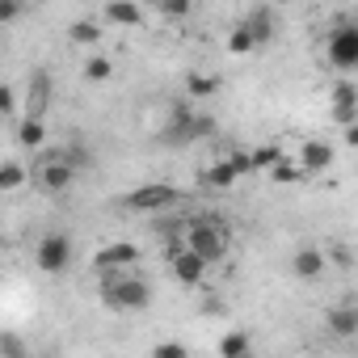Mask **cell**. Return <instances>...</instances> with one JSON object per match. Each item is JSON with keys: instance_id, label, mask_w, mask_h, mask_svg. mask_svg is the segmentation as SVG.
I'll use <instances>...</instances> for the list:
<instances>
[{"instance_id": "cell-1", "label": "cell", "mask_w": 358, "mask_h": 358, "mask_svg": "<svg viewBox=\"0 0 358 358\" xmlns=\"http://www.w3.org/2000/svg\"><path fill=\"white\" fill-rule=\"evenodd\" d=\"M101 303L110 312H143L152 303V282L139 278L135 270L127 274H106L101 278Z\"/></svg>"}, {"instance_id": "cell-2", "label": "cell", "mask_w": 358, "mask_h": 358, "mask_svg": "<svg viewBox=\"0 0 358 358\" xmlns=\"http://www.w3.org/2000/svg\"><path fill=\"white\" fill-rule=\"evenodd\" d=\"M182 245H186L199 262L215 266V262H224V257H228V228H224V224H215V220H190V224H186Z\"/></svg>"}, {"instance_id": "cell-3", "label": "cell", "mask_w": 358, "mask_h": 358, "mask_svg": "<svg viewBox=\"0 0 358 358\" xmlns=\"http://www.w3.org/2000/svg\"><path fill=\"white\" fill-rule=\"evenodd\" d=\"M324 55H329V64L337 68V72H354L358 68V26L354 22H341V26H333V34H329V43H324Z\"/></svg>"}, {"instance_id": "cell-4", "label": "cell", "mask_w": 358, "mask_h": 358, "mask_svg": "<svg viewBox=\"0 0 358 358\" xmlns=\"http://www.w3.org/2000/svg\"><path fill=\"white\" fill-rule=\"evenodd\" d=\"M177 203H182V190H173V186H164V182L139 186V190H131V194L122 199L127 211H143V215H160V211H169V207H177Z\"/></svg>"}, {"instance_id": "cell-5", "label": "cell", "mask_w": 358, "mask_h": 358, "mask_svg": "<svg viewBox=\"0 0 358 358\" xmlns=\"http://www.w3.org/2000/svg\"><path fill=\"white\" fill-rule=\"evenodd\" d=\"M72 236L68 232H47L43 241H38V249H34V262H38V270L43 274H64L68 266H72Z\"/></svg>"}, {"instance_id": "cell-6", "label": "cell", "mask_w": 358, "mask_h": 358, "mask_svg": "<svg viewBox=\"0 0 358 358\" xmlns=\"http://www.w3.org/2000/svg\"><path fill=\"white\" fill-rule=\"evenodd\" d=\"M135 262H139V249L131 241H110V245H101L93 253V270L101 278L106 274H127V270H135Z\"/></svg>"}, {"instance_id": "cell-7", "label": "cell", "mask_w": 358, "mask_h": 358, "mask_svg": "<svg viewBox=\"0 0 358 358\" xmlns=\"http://www.w3.org/2000/svg\"><path fill=\"white\" fill-rule=\"evenodd\" d=\"M34 173H38V186H43L47 194H64V190L76 182V173L59 160V152H55V156H43V160L34 164Z\"/></svg>"}, {"instance_id": "cell-8", "label": "cell", "mask_w": 358, "mask_h": 358, "mask_svg": "<svg viewBox=\"0 0 358 358\" xmlns=\"http://www.w3.org/2000/svg\"><path fill=\"white\" fill-rule=\"evenodd\" d=\"M169 270H173V278L182 282V287H199V282L207 278V262H199L186 245H177V249L169 253Z\"/></svg>"}, {"instance_id": "cell-9", "label": "cell", "mask_w": 358, "mask_h": 358, "mask_svg": "<svg viewBox=\"0 0 358 358\" xmlns=\"http://www.w3.org/2000/svg\"><path fill=\"white\" fill-rule=\"evenodd\" d=\"M295 169L299 173H324V169H333V143L329 139H303L299 156H295Z\"/></svg>"}, {"instance_id": "cell-10", "label": "cell", "mask_w": 358, "mask_h": 358, "mask_svg": "<svg viewBox=\"0 0 358 358\" xmlns=\"http://www.w3.org/2000/svg\"><path fill=\"white\" fill-rule=\"evenodd\" d=\"M22 101H26V118H43L47 106H51V76H47V72H34Z\"/></svg>"}, {"instance_id": "cell-11", "label": "cell", "mask_w": 358, "mask_h": 358, "mask_svg": "<svg viewBox=\"0 0 358 358\" xmlns=\"http://www.w3.org/2000/svg\"><path fill=\"white\" fill-rule=\"evenodd\" d=\"M324 270H329V257H324L320 249H299V253L291 257V274L303 278V282H316Z\"/></svg>"}, {"instance_id": "cell-12", "label": "cell", "mask_w": 358, "mask_h": 358, "mask_svg": "<svg viewBox=\"0 0 358 358\" xmlns=\"http://www.w3.org/2000/svg\"><path fill=\"white\" fill-rule=\"evenodd\" d=\"M241 26L249 30L253 47H266V43L274 38V9H266V5H262V9H253V13H249V17H245Z\"/></svg>"}, {"instance_id": "cell-13", "label": "cell", "mask_w": 358, "mask_h": 358, "mask_svg": "<svg viewBox=\"0 0 358 358\" xmlns=\"http://www.w3.org/2000/svg\"><path fill=\"white\" fill-rule=\"evenodd\" d=\"M101 17L114 22V26H139L143 22V9L135 5V0H110V5L101 9Z\"/></svg>"}, {"instance_id": "cell-14", "label": "cell", "mask_w": 358, "mask_h": 358, "mask_svg": "<svg viewBox=\"0 0 358 358\" xmlns=\"http://www.w3.org/2000/svg\"><path fill=\"white\" fill-rule=\"evenodd\" d=\"M329 329H333V337H354L358 333V308L354 303H337L333 312H329Z\"/></svg>"}, {"instance_id": "cell-15", "label": "cell", "mask_w": 358, "mask_h": 358, "mask_svg": "<svg viewBox=\"0 0 358 358\" xmlns=\"http://www.w3.org/2000/svg\"><path fill=\"white\" fill-rule=\"evenodd\" d=\"M30 182V164L22 160H0V194H13Z\"/></svg>"}, {"instance_id": "cell-16", "label": "cell", "mask_w": 358, "mask_h": 358, "mask_svg": "<svg viewBox=\"0 0 358 358\" xmlns=\"http://www.w3.org/2000/svg\"><path fill=\"white\" fill-rule=\"evenodd\" d=\"M17 143H22V148H43V143H47V118H26V114H22V122H17Z\"/></svg>"}, {"instance_id": "cell-17", "label": "cell", "mask_w": 358, "mask_h": 358, "mask_svg": "<svg viewBox=\"0 0 358 358\" xmlns=\"http://www.w3.org/2000/svg\"><path fill=\"white\" fill-rule=\"evenodd\" d=\"M220 76H203V72H190V80H186V89H190V101H207V97H215L220 93Z\"/></svg>"}, {"instance_id": "cell-18", "label": "cell", "mask_w": 358, "mask_h": 358, "mask_svg": "<svg viewBox=\"0 0 358 358\" xmlns=\"http://www.w3.org/2000/svg\"><path fill=\"white\" fill-rule=\"evenodd\" d=\"M236 177H241V173H236V164H232L228 156H224V160H215V164L207 169V182H211L215 190H228V186L236 182Z\"/></svg>"}, {"instance_id": "cell-19", "label": "cell", "mask_w": 358, "mask_h": 358, "mask_svg": "<svg viewBox=\"0 0 358 358\" xmlns=\"http://www.w3.org/2000/svg\"><path fill=\"white\" fill-rule=\"evenodd\" d=\"M59 160H64V164H68L72 173H80V169H89V164H93V152H89V148H85L80 139H72V143H68V148L59 152Z\"/></svg>"}, {"instance_id": "cell-20", "label": "cell", "mask_w": 358, "mask_h": 358, "mask_svg": "<svg viewBox=\"0 0 358 358\" xmlns=\"http://www.w3.org/2000/svg\"><path fill=\"white\" fill-rule=\"evenodd\" d=\"M253 345H249V333H241V329H232V333H224L220 337V358H241V354H249Z\"/></svg>"}, {"instance_id": "cell-21", "label": "cell", "mask_w": 358, "mask_h": 358, "mask_svg": "<svg viewBox=\"0 0 358 358\" xmlns=\"http://www.w3.org/2000/svg\"><path fill=\"white\" fill-rule=\"evenodd\" d=\"M80 72H85V80H93V85H101V80H110V76H114V64H110L106 55H89Z\"/></svg>"}, {"instance_id": "cell-22", "label": "cell", "mask_w": 358, "mask_h": 358, "mask_svg": "<svg viewBox=\"0 0 358 358\" xmlns=\"http://www.w3.org/2000/svg\"><path fill=\"white\" fill-rule=\"evenodd\" d=\"M72 43H80V47H93L97 38H101V26L97 22H89V17H80V22H72Z\"/></svg>"}, {"instance_id": "cell-23", "label": "cell", "mask_w": 358, "mask_h": 358, "mask_svg": "<svg viewBox=\"0 0 358 358\" xmlns=\"http://www.w3.org/2000/svg\"><path fill=\"white\" fill-rule=\"evenodd\" d=\"M278 156H282V148H274V143H266V148H257V152H249V173H257V169H274L278 164Z\"/></svg>"}, {"instance_id": "cell-24", "label": "cell", "mask_w": 358, "mask_h": 358, "mask_svg": "<svg viewBox=\"0 0 358 358\" xmlns=\"http://www.w3.org/2000/svg\"><path fill=\"white\" fill-rule=\"evenodd\" d=\"M270 177H274V182H278V186H287V182H299V177H303V173L295 169V160H291V156H278V164L270 169Z\"/></svg>"}, {"instance_id": "cell-25", "label": "cell", "mask_w": 358, "mask_h": 358, "mask_svg": "<svg viewBox=\"0 0 358 358\" xmlns=\"http://www.w3.org/2000/svg\"><path fill=\"white\" fill-rule=\"evenodd\" d=\"M0 358H30V350L17 333H0Z\"/></svg>"}, {"instance_id": "cell-26", "label": "cell", "mask_w": 358, "mask_h": 358, "mask_svg": "<svg viewBox=\"0 0 358 358\" xmlns=\"http://www.w3.org/2000/svg\"><path fill=\"white\" fill-rule=\"evenodd\" d=\"M228 51H232V55H249V51H257V47H253V38H249V30H245V26H236V30H232V34H228Z\"/></svg>"}, {"instance_id": "cell-27", "label": "cell", "mask_w": 358, "mask_h": 358, "mask_svg": "<svg viewBox=\"0 0 358 358\" xmlns=\"http://www.w3.org/2000/svg\"><path fill=\"white\" fill-rule=\"evenodd\" d=\"M152 358H190V345H182V341H156Z\"/></svg>"}, {"instance_id": "cell-28", "label": "cell", "mask_w": 358, "mask_h": 358, "mask_svg": "<svg viewBox=\"0 0 358 358\" xmlns=\"http://www.w3.org/2000/svg\"><path fill=\"white\" fill-rule=\"evenodd\" d=\"M22 13H26L22 0H0V26H5V22H17Z\"/></svg>"}, {"instance_id": "cell-29", "label": "cell", "mask_w": 358, "mask_h": 358, "mask_svg": "<svg viewBox=\"0 0 358 358\" xmlns=\"http://www.w3.org/2000/svg\"><path fill=\"white\" fill-rule=\"evenodd\" d=\"M164 17H186L190 13V5H186V0H160V5H156Z\"/></svg>"}, {"instance_id": "cell-30", "label": "cell", "mask_w": 358, "mask_h": 358, "mask_svg": "<svg viewBox=\"0 0 358 358\" xmlns=\"http://www.w3.org/2000/svg\"><path fill=\"white\" fill-rule=\"evenodd\" d=\"M13 110H17V89L0 85V114H13Z\"/></svg>"}, {"instance_id": "cell-31", "label": "cell", "mask_w": 358, "mask_h": 358, "mask_svg": "<svg viewBox=\"0 0 358 358\" xmlns=\"http://www.w3.org/2000/svg\"><path fill=\"white\" fill-rule=\"evenodd\" d=\"M241 358H257V354H253V350H249V354H241Z\"/></svg>"}]
</instances>
